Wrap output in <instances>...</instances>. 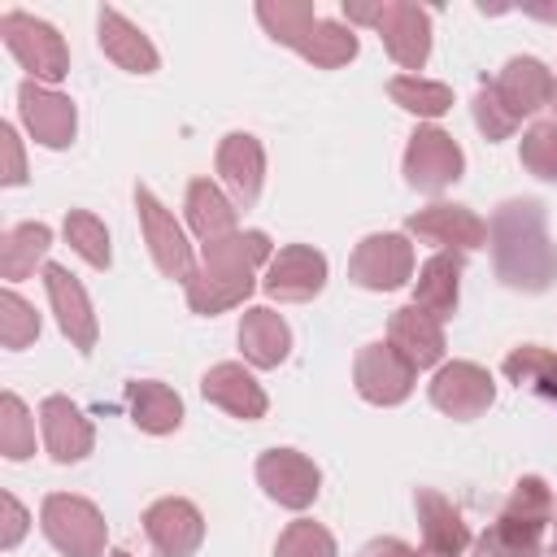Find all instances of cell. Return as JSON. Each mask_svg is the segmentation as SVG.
Returning <instances> with one entry per match:
<instances>
[{"label": "cell", "mask_w": 557, "mask_h": 557, "mask_svg": "<svg viewBox=\"0 0 557 557\" xmlns=\"http://www.w3.org/2000/svg\"><path fill=\"white\" fill-rule=\"evenodd\" d=\"M492 252L509 287L544 292L557 278V248L544 235V213L535 200L500 205V213L492 218Z\"/></svg>", "instance_id": "6da1fadb"}, {"label": "cell", "mask_w": 557, "mask_h": 557, "mask_svg": "<svg viewBox=\"0 0 557 557\" xmlns=\"http://www.w3.org/2000/svg\"><path fill=\"white\" fill-rule=\"evenodd\" d=\"M257 17L278 44L296 48L305 61H313L322 70H335V65L357 57V35L348 26H339V22H322L313 13V4H305V0H278V4L261 0Z\"/></svg>", "instance_id": "7a4b0ae2"}, {"label": "cell", "mask_w": 557, "mask_h": 557, "mask_svg": "<svg viewBox=\"0 0 557 557\" xmlns=\"http://www.w3.org/2000/svg\"><path fill=\"white\" fill-rule=\"evenodd\" d=\"M553 513V496L540 479H522L500 509V518L483 531L479 557H540V531Z\"/></svg>", "instance_id": "3957f363"}, {"label": "cell", "mask_w": 557, "mask_h": 557, "mask_svg": "<svg viewBox=\"0 0 557 557\" xmlns=\"http://www.w3.org/2000/svg\"><path fill=\"white\" fill-rule=\"evenodd\" d=\"M352 22H370L383 35V48L392 52L396 65L405 70H422L431 57V17L409 4V0H392V4H348Z\"/></svg>", "instance_id": "277c9868"}, {"label": "cell", "mask_w": 557, "mask_h": 557, "mask_svg": "<svg viewBox=\"0 0 557 557\" xmlns=\"http://www.w3.org/2000/svg\"><path fill=\"white\" fill-rule=\"evenodd\" d=\"M39 522H44V535L52 540V548L65 557H100L104 553V518L83 496L52 492L39 509Z\"/></svg>", "instance_id": "5b68a950"}, {"label": "cell", "mask_w": 557, "mask_h": 557, "mask_svg": "<svg viewBox=\"0 0 557 557\" xmlns=\"http://www.w3.org/2000/svg\"><path fill=\"white\" fill-rule=\"evenodd\" d=\"M0 35H4L9 52L35 74V83H57V78H65L70 52H65L61 35H57L48 22H39V17H30V13H4V17H0Z\"/></svg>", "instance_id": "8992f818"}, {"label": "cell", "mask_w": 557, "mask_h": 557, "mask_svg": "<svg viewBox=\"0 0 557 557\" xmlns=\"http://www.w3.org/2000/svg\"><path fill=\"white\" fill-rule=\"evenodd\" d=\"M135 209H139V226H144V239H148V252L157 261V270L165 278H191L196 265H191V244L183 235V226L174 222V213L148 191V187H135Z\"/></svg>", "instance_id": "52a82bcc"}, {"label": "cell", "mask_w": 557, "mask_h": 557, "mask_svg": "<svg viewBox=\"0 0 557 557\" xmlns=\"http://www.w3.org/2000/svg\"><path fill=\"white\" fill-rule=\"evenodd\" d=\"M461 148L453 135H444L440 126H418L409 135L405 148V183L418 191H444L448 183L461 178Z\"/></svg>", "instance_id": "ba28073f"}, {"label": "cell", "mask_w": 557, "mask_h": 557, "mask_svg": "<svg viewBox=\"0 0 557 557\" xmlns=\"http://www.w3.org/2000/svg\"><path fill=\"white\" fill-rule=\"evenodd\" d=\"M413 274V244L405 235H366L348 261V278L370 292H392Z\"/></svg>", "instance_id": "9c48e42d"}, {"label": "cell", "mask_w": 557, "mask_h": 557, "mask_svg": "<svg viewBox=\"0 0 557 557\" xmlns=\"http://www.w3.org/2000/svg\"><path fill=\"white\" fill-rule=\"evenodd\" d=\"M257 483L265 487L270 500L287 505V509H305V505H313L322 474H318V466L305 453H296V448H270L257 461Z\"/></svg>", "instance_id": "30bf717a"}, {"label": "cell", "mask_w": 557, "mask_h": 557, "mask_svg": "<svg viewBox=\"0 0 557 557\" xmlns=\"http://www.w3.org/2000/svg\"><path fill=\"white\" fill-rule=\"evenodd\" d=\"M413 366L392 348V344H366L357 352V366H352V379H357V392L370 400V405H400L409 392H413Z\"/></svg>", "instance_id": "8fae6325"}, {"label": "cell", "mask_w": 557, "mask_h": 557, "mask_svg": "<svg viewBox=\"0 0 557 557\" xmlns=\"http://www.w3.org/2000/svg\"><path fill=\"white\" fill-rule=\"evenodd\" d=\"M17 104H22V122L26 131L44 144V148H65L74 139V126H78V113H74V100L26 78L17 87Z\"/></svg>", "instance_id": "7c38bea8"}, {"label": "cell", "mask_w": 557, "mask_h": 557, "mask_svg": "<svg viewBox=\"0 0 557 557\" xmlns=\"http://www.w3.org/2000/svg\"><path fill=\"white\" fill-rule=\"evenodd\" d=\"M492 396H496V383L474 361H453V366H444L431 379V405L444 409L448 418H461V422L466 418H479L492 405Z\"/></svg>", "instance_id": "4fadbf2b"}, {"label": "cell", "mask_w": 557, "mask_h": 557, "mask_svg": "<svg viewBox=\"0 0 557 557\" xmlns=\"http://www.w3.org/2000/svg\"><path fill=\"white\" fill-rule=\"evenodd\" d=\"M144 531H148V540H152V548L161 557H191L200 548V540H205V518H200V509L191 500L165 496V500L148 505Z\"/></svg>", "instance_id": "5bb4252c"}, {"label": "cell", "mask_w": 557, "mask_h": 557, "mask_svg": "<svg viewBox=\"0 0 557 557\" xmlns=\"http://www.w3.org/2000/svg\"><path fill=\"white\" fill-rule=\"evenodd\" d=\"M261 287L274 300H309L326 287V257L309 244H287L278 248V257H270Z\"/></svg>", "instance_id": "9a60e30c"}, {"label": "cell", "mask_w": 557, "mask_h": 557, "mask_svg": "<svg viewBox=\"0 0 557 557\" xmlns=\"http://www.w3.org/2000/svg\"><path fill=\"white\" fill-rule=\"evenodd\" d=\"M492 87V96L505 104V113L513 117V122H522L527 113H535V109H544L548 100H553V74L535 61V57H513V61H505V70L487 83Z\"/></svg>", "instance_id": "2e32d148"}, {"label": "cell", "mask_w": 557, "mask_h": 557, "mask_svg": "<svg viewBox=\"0 0 557 557\" xmlns=\"http://www.w3.org/2000/svg\"><path fill=\"white\" fill-rule=\"evenodd\" d=\"M44 287H48L57 326L70 335V344L83 348V352L96 348V313H91V300H87L83 283L65 265H44Z\"/></svg>", "instance_id": "e0dca14e"}, {"label": "cell", "mask_w": 557, "mask_h": 557, "mask_svg": "<svg viewBox=\"0 0 557 557\" xmlns=\"http://www.w3.org/2000/svg\"><path fill=\"white\" fill-rule=\"evenodd\" d=\"M409 235L418 239H431V244H448V248H483L487 244V222L479 213H470L466 205H426L418 209L409 222Z\"/></svg>", "instance_id": "ac0fdd59"}, {"label": "cell", "mask_w": 557, "mask_h": 557, "mask_svg": "<svg viewBox=\"0 0 557 557\" xmlns=\"http://www.w3.org/2000/svg\"><path fill=\"white\" fill-rule=\"evenodd\" d=\"M387 344L413 366V370H426L444 357V326L440 318H431L426 309L418 305H405L392 313V326H387Z\"/></svg>", "instance_id": "d6986e66"}, {"label": "cell", "mask_w": 557, "mask_h": 557, "mask_svg": "<svg viewBox=\"0 0 557 557\" xmlns=\"http://www.w3.org/2000/svg\"><path fill=\"white\" fill-rule=\"evenodd\" d=\"M218 174H222V183L231 187V196H235V205H257V196H261V174H265V152H261V144L252 139V135H244V131H235V135H226L222 144H218Z\"/></svg>", "instance_id": "ffe728a7"}, {"label": "cell", "mask_w": 557, "mask_h": 557, "mask_svg": "<svg viewBox=\"0 0 557 557\" xmlns=\"http://www.w3.org/2000/svg\"><path fill=\"white\" fill-rule=\"evenodd\" d=\"M39 426H44V444L52 453V461L70 466V461H83L91 453V422L65 400V396H48L39 405Z\"/></svg>", "instance_id": "44dd1931"}, {"label": "cell", "mask_w": 557, "mask_h": 557, "mask_svg": "<svg viewBox=\"0 0 557 557\" xmlns=\"http://www.w3.org/2000/svg\"><path fill=\"white\" fill-rule=\"evenodd\" d=\"M200 392H205V400H213V405L226 409L231 418L257 422V418L265 413V392H261V383H257L244 366H235V361L213 366V370L200 379Z\"/></svg>", "instance_id": "7402d4cb"}, {"label": "cell", "mask_w": 557, "mask_h": 557, "mask_svg": "<svg viewBox=\"0 0 557 557\" xmlns=\"http://www.w3.org/2000/svg\"><path fill=\"white\" fill-rule=\"evenodd\" d=\"M239 348H244V357H248L252 366L274 370V366L292 352V331H287V322H283L274 309L257 305V309H244V322H239Z\"/></svg>", "instance_id": "603a6c76"}, {"label": "cell", "mask_w": 557, "mask_h": 557, "mask_svg": "<svg viewBox=\"0 0 557 557\" xmlns=\"http://www.w3.org/2000/svg\"><path fill=\"white\" fill-rule=\"evenodd\" d=\"M100 48H104V57L113 65H122L131 74H152L157 70V48L117 9H100Z\"/></svg>", "instance_id": "cb8c5ba5"}, {"label": "cell", "mask_w": 557, "mask_h": 557, "mask_svg": "<svg viewBox=\"0 0 557 557\" xmlns=\"http://www.w3.org/2000/svg\"><path fill=\"white\" fill-rule=\"evenodd\" d=\"M252 274L244 270H226V265H200L191 278H187V305L196 313H222V309H235L244 305V296L252 292Z\"/></svg>", "instance_id": "d4e9b609"}, {"label": "cell", "mask_w": 557, "mask_h": 557, "mask_svg": "<svg viewBox=\"0 0 557 557\" xmlns=\"http://www.w3.org/2000/svg\"><path fill=\"white\" fill-rule=\"evenodd\" d=\"M413 509H418V527H422V540H426L431 553H448V557H457V553L470 544V531H466L461 513H457L440 492L418 487Z\"/></svg>", "instance_id": "484cf974"}, {"label": "cell", "mask_w": 557, "mask_h": 557, "mask_svg": "<svg viewBox=\"0 0 557 557\" xmlns=\"http://www.w3.org/2000/svg\"><path fill=\"white\" fill-rule=\"evenodd\" d=\"M126 405H131V422L139 431H148V435H170L183 422L178 392H170L165 383H152V379H135L126 387Z\"/></svg>", "instance_id": "4316f807"}, {"label": "cell", "mask_w": 557, "mask_h": 557, "mask_svg": "<svg viewBox=\"0 0 557 557\" xmlns=\"http://www.w3.org/2000/svg\"><path fill=\"white\" fill-rule=\"evenodd\" d=\"M457 278H461V257L457 252H440L422 265L418 274V292L413 305L426 309L431 318H453L457 313Z\"/></svg>", "instance_id": "83f0119b"}, {"label": "cell", "mask_w": 557, "mask_h": 557, "mask_svg": "<svg viewBox=\"0 0 557 557\" xmlns=\"http://www.w3.org/2000/svg\"><path fill=\"white\" fill-rule=\"evenodd\" d=\"M187 222L205 244H213L222 235H235V205L209 178H191V187H187Z\"/></svg>", "instance_id": "f1b7e54d"}, {"label": "cell", "mask_w": 557, "mask_h": 557, "mask_svg": "<svg viewBox=\"0 0 557 557\" xmlns=\"http://www.w3.org/2000/svg\"><path fill=\"white\" fill-rule=\"evenodd\" d=\"M52 244V231L44 222H22L13 231H4L0 239V274L4 278H26L35 270V261L48 252Z\"/></svg>", "instance_id": "f546056e"}, {"label": "cell", "mask_w": 557, "mask_h": 557, "mask_svg": "<svg viewBox=\"0 0 557 557\" xmlns=\"http://www.w3.org/2000/svg\"><path fill=\"white\" fill-rule=\"evenodd\" d=\"M261 261H270L265 231H235V235H222V239L205 244V265H226V270L252 274Z\"/></svg>", "instance_id": "4dcf8cb0"}, {"label": "cell", "mask_w": 557, "mask_h": 557, "mask_svg": "<svg viewBox=\"0 0 557 557\" xmlns=\"http://www.w3.org/2000/svg\"><path fill=\"white\" fill-rule=\"evenodd\" d=\"M387 96H392L400 109L418 113V117H440V113L453 109V91H448L444 83H431V78H418V74L392 78V83H387Z\"/></svg>", "instance_id": "1f68e13d"}, {"label": "cell", "mask_w": 557, "mask_h": 557, "mask_svg": "<svg viewBox=\"0 0 557 557\" xmlns=\"http://www.w3.org/2000/svg\"><path fill=\"white\" fill-rule=\"evenodd\" d=\"M505 374L522 387H535V392H544V396H557V352H548V348H535V344H522V348H513L509 357H505Z\"/></svg>", "instance_id": "d6a6232c"}, {"label": "cell", "mask_w": 557, "mask_h": 557, "mask_svg": "<svg viewBox=\"0 0 557 557\" xmlns=\"http://www.w3.org/2000/svg\"><path fill=\"white\" fill-rule=\"evenodd\" d=\"M65 239L74 244V252L87 261V265H96V270H104L109 265V231H104V222L96 218V213H87V209H70L65 213Z\"/></svg>", "instance_id": "836d02e7"}, {"label": "cell", "mask_w": 557, "mask_h": 557, "mask_svg": "<svg viewBox=\"0 0 557 557\" xmlns=\"http://www.w3.org/2000/svg\"><path fill=\"white\" fill-rule=\"evenodd\" d=\"M0 453L9 461H22V457L35 453V422H30L26 405L13 392L0 396Z\"/></svg>", "instance_id": "e575fe53"}, {"label": "cell", "mask_w": 557, "mask_h": 557, "mask_svg": "<svg viewBox=\"0 0 557 557\" xmlns=\"http://www.w3.org/2000/svg\"><path fill=\"white\" fill-rule=\"evenodd\" d=\"M35 335H39V313L17 292H0V344L26 348Z\"/></svg>", "instance_id": "d590c367"}, {"label": "cell", "mask_w": 557, "mask_h": 557, "mask_svg": "<svg viewBox=\"0 0 557 557\" xmlns=\"http://www.w3.org/2000/svg\"><path fill=\"white\" fill-rule=\"evenodd\" d=\"M274 557H335V540H331L326 527L300 518V522H292V527L278 535Z\"/></svg>", "instance_id": "8d00e7d4"}, {"label": "cell", "mask_w": 557, "mask_h": 557, "mask_svg": "<svg viewBox=\"0 0 557 557\" xmlns=\"http://www.w3.org/2000/svg\"><path fill=\"white\" fill-rule=\"evenodd\" d=\"M522 165H527L535 178L557 183V122H535V126L522 135Z\"/></svg>", "instance_id": "74e56055"}, {"label": "cell", "mask_w": 557, "mask_h": 557, "mask_svg": "<svg viewBox=\"0 0 557 557\" xmlns=\"http://www.w3.org/2000/svg\"><path fill=\"white\" fill-rule=\"evenodd\" d=\"M474 122H479V131L487 135V139H505V135H513V117L505 113V104L492 96V87L483 83L479 87V96H474Z\"/></svg>", "instance_id": "f35d334b"}, {"label": "cell", "mask_w": 557, "mask_h": 557, "mask_svg": "<svg viewBox=\"0 0 557 557\" xmlns=\"http://www.w3.org/2000/svg\"><path fill=\"white\" fill-rule=\"evenodd\" d=\"M0 157H4L0 183H4V187L26 183V157H22V144H17V135H13V126H9V122L0 126Z\"/></svg>", "instance_id": "ab89813d"}, {"label": "cell", "mask_w": 557, "mask_h": 557, "mask_svg": "<svg viewBox=\"0 0 557 557\" xmlns=\"http://www.w3.org/2000/svg\"><path fill=\"white\" fill-rule=\"evenodd\" d=\"M0 518H4V527H0V548H13V544L26 535V509H22L9 492H0Z\"/></svg>", "instance_id": "60d3db41"}, {"label": "cell", "mask_w": 557, "mask_h": 557, "mask_svg": "<svg viewBox=\"0 0 557 557\" xmlns=\"http://www.w3.org/2000/svg\"><path fill=\"white\" fill-rule=\"evenodd\" d=\"M357 557H418L409 544H400V540H370Z\"/></svg>", "instance_id": "b9f144b4"}, {"label": "cell", "mask_w": 557, "mask_h": 557, "mask_svg": "<svg viewBox=\"0 0 557 557\" xmlns=\"http://www.w3.org/2000/svg\"><path fill=\"white\" fill-rule=\"evenodd\" d=\"M109 557H135V553H126V548H113V553H109Z\"/></svg>", "instance_id": "7bdbcfd3"}, {"label": "cell", "mask_w": 557, "mask_h": 557, "mask_svg": "<svg viewBox=\"0 0 557 557\" xmlns=\"http://www.w3.org/2000/svg\"><path fill=\"white\" fill-rule=\"evenodd\" d=\"M553 109H557V87H553Z\"/></svg>", "instance_id": "ee69618b"}, {"label": "cell", "mask_w": 557, "mask_h": 557, "mask_svg": "<svg viewBox=\"0 0 557 557\" xmlns=\"http://www.w3.org/2000/svg\"><path fill=\"white\" fill-rule=\"evenodd\" d=\"M426 557H448V553H426Z\"/></svg>", "instance_id": "f6af8a7d"}]
</instances>
